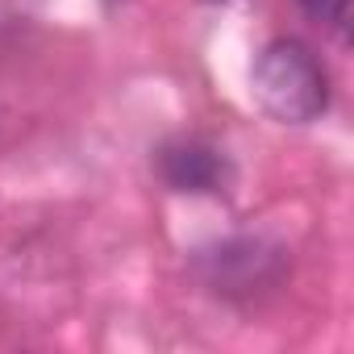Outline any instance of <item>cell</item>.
<instances>
[{"label":"cell","instance_id":"6da1fadb","mask_svg":"<svg viewBox=\"0 0 354 354\" xmlns=\"http://www.w3.org/2000/svg\"><path fill=\"white\" fill-rule=\"evenodd\" d=\"M254 100L283 125H308L329 109V75L296 38H275L259 50L250 71Z\"/></svg>","mask_w":354,"mask_h":354},{"label":"cell","instance_id":"7a4b0ae2","mask_svg":"<svg viewBox=\"0 0 354 354\" xmlns=\"http://www.w3.org/2000/svg\"><path fill=\"white\" fill-rule=\"evenodd\" d=\"M279 267L283 250L267 246L263 238H234L201 259V271L217 292H259L279 279Z\"/></svg>","mask_w":354,"mask_h":354},{"label":"cell","instance_id":"3957f363","mask_svg":"<svg viewBox=\"0 0 354 354\" xmlns=\"http://www.w3.org/2000/svg\"><path fill=\"white\" fill-rule=\"evenodd\" d=\"M162 180L171 188H180V192H213L225 184V158L201 142H180V146H167L162 158Z\"/></svg>","mask_w":354,"mask_h":354},{"label":"cell","instance_id":"277c9868","mask_svg":"<svg viewBox=\"0 0 354 354\" xmlns=\"http://www.w3.org/2000/svg\"><path fill=\"white\" fill-rule=\"evenodd\" d=\"M300 9L317 21V26H325L329 34H337V38H346V30H350V9H354V0H300Z\"/></svg>","mask_w":354,"mask_h":354},{"label":"cell","instance_id":"5b68a950","mask_svg":"<svg viewBox=\"0 0 354 354\" xmlns=\"http://www.w3.org/2000/svg\"><path fill=\"white\" fill-rule=\"evenodd\" d=\"M213 5H234V0H213Z\"/></svg>","mask_w":354,"mask_h":354}]
</instances>
